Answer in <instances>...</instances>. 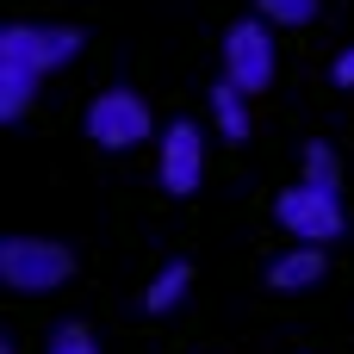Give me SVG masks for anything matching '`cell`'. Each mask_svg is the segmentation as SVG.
<instances>
[{
	"instance_id": "1",
	"label": "cell",
	"mask_w": 354,
	"mask_h": 354,
	"mask_svg": "<svg viewBox=\"0 0 354 354\" xmlns=\"http://www.w3.org/2000/svg\"><path fill=\"white\" fill-rule=\"evenodd\" d=\"M274 224L292 236V243H330L348 230V212H342V193L336 187H317V180H299L274 199Z\"/></svg>"
},
{
	"instance_id": "2",
	"label": "cell",
	"mask_w": 354,
	"mask_h": 354,
	"mask_svg": "<svg viewBox=\"0 0 354 354\" xmlns=\"http://www.w3.org/2000/svg\"><path fill=\"white\" fill-rule=\"evenodd\" d=\"M75 274V255L50 236H0V286L12 292H56Z\"/></svg>"
},
{
	"instance_id": "3",
	"label": "cell",
	"mask_w": 354,
	"mask_h": 354,
	"mask_svg": "<svg viewBox=\"0 0 354 354\" xmlns=\"http://www.w3.org/2000/svg\"><path fill=\"white\" fill-rule=\"evenodd\" d=\"M87 137H93L100 149H137V143H149V106H143V93L106 87V93L87 106Z\"/></svg>"
},
{
	"instance_id": "4",
	"label": "cell",
	"mask_w": 354,
	"mask_h": 354,
	"mask_svg": "<svg viewBox=\"0 0 354 354\" xmlns=\"http://www.w3.org/2000/svg\"><path fill=\"white\" fill-rule=\"evenodd\" d=\"M156 180H162V193H174V199L199 193V180H205V131H199L193 118H174V124L162 131V143H156Z\"/></svg>"
},
{
	"instance_id": "5",
	"label": "cell",
	"mask_w": 354,
	"mask_h": 354,
	"mask_svg": "<svg viewBox=\"0 0 354 354\" xmlns=\"http://www.w3.org/2000/svg\"><path fill=\"white\" fill-rule=\"evenodd\" d=\"M224 81H236L243 93H261L274 81V31L261 19H236L224 37Z\"/></svg>"
},
{
	"instance_id": "6",
	"label": "cell",
	"mask_w": 354,
	"mask_h": 354,
	"mask_svg": "<svg viewBox=\"0 0 354 354\" xmlns=\"http://www.w3.org/2000/svg\"><path fill=\"white\" fill-rule=\"evenodd\" d=\"M0 56L31 62L37 75H50V68H62V62L81 56V31L75 25H6L0 31Z\"/></svg>"
},
{
	"instance_id": "7",
	"label": "cell",
	"mask_w": 354,
	"mask_h": 354,
	"mask_svg": "<svg viewBox=\"0 0 354 354\" xmlns=\"http://www.w3.org/2000/svg\"><path fill=\"white\" fill-rule=\"evenodd\" d=\"M330 268H324V243H292L274 268H268V286L274 292H305V286H317Z\"/></svg>"
},
{
	"instance_id": "8",
	"label": "cell",
	"mask_w": 354,
	"mask_h": 354,
	"mask_svg": "<svg viewBox=\"0 0 354 354\" xmlns=\"http://www.w3.org/2000/svg\"><path fill=\"white\" fill-rule=\"evenodd\" d=\"M31 93H37V68L0 56V124H19L25 106H31Z\"/></svg>"
},
{
	"instance_id": "9",
	"label": "cell",
	"mask_w": 354,
	"mask_h": 354,
	"mask_svg": "<svg viewBox=\"0 0 354 354\" xmlns=\"http://www.w3.org/2000/svg\"><path fill=\"white\" fill-rule=\"evenodd\" d=\"M212 124H218L230 143L249 137V93H243L236 81H218V87H212Z\"/></svg>"
},
{
	"instance_id": "10",
	"label": "cell",
	"mask_w": 354,
	"mask_h": 354,
	"mask_svg": "<svg viewBox=\"0 0 354 354\" xmlns=\"http://www.w3.org/2000/svg\"><path fill=\"white\" fill-rule=\"evenodd\" d=\"M187 286H193V268H187V261H168V268L149 280V292H143V311H149V317L174 311V305L187 299Z\"/></svg>"
},
{
	"instance_id": "11",
	"label": "cell",
	"mask_w": 354,
	"mask_h": 354,
	"mask_svg": "<svg viewBox=\"0 0 354 354\" xmlns=\"http://www.w3.org/2000/svg\"><path fill=\"white\" fill-rule=\"evenodd\" d=\"M44 354H100V342H93L87 324H56L50 342H44Z\"/></svg>"
},
{
	"instance_id": "12",
	"label": "cell",
	"mask_w": 354,
	"mask_h": 354,
	"mask_svg": "<svg viewBox=\"0 0 354 354\" xmlns=\"http://www.w3.org/2000/svg\"><path fill=\"white\" fill-rule=\"evenodd\" d=\"M249 6L274 25H311L317 19V0H249Z\"/></svg>"
},
{
	"instance_id": "13",
	"label": "cell",
	"mask_w": 354,
	"mask_h": 354,
	"mask_svg": "<svg viewBox=\"0 0 354 354\" xmlns=\"http://www.w3.org/2000/svg\"><path fill=\"white\" fill-rule=\"evenodd\" d=\"M305 180H317V187H336V180H342V162H336L330 143H311V149H305Z\"/></svg>"
},
{
	"instance_id": "14",
	"label": "cell",
	"mask_w": 354,
	"mask_h": 354,
	"mask_svg": "<svg viewBox=\"0 0 354 354\" xmlns=\"http://www.w3.org/2000/svg\"><path fill=\"white\" fill-rule=\"evenodd\" d=\"M330 81H336V87H354V44L336 56V62H330Z\"/></svg>"
},
{
	"instance_id": "15",
	"label": "cell",
	"mask_w": 354,
	"mask_h": 354,
	"mask_svg": "<svg viewBox=\"0 0 354 354\" xmlns=\"http://www.w3.org/2000/svg\"><path fill=\"white\" fill-rule=\"evenodd\" d=\"M0 354H19V348H12V342H0Z\"/></svg>"
}]
</instances>
